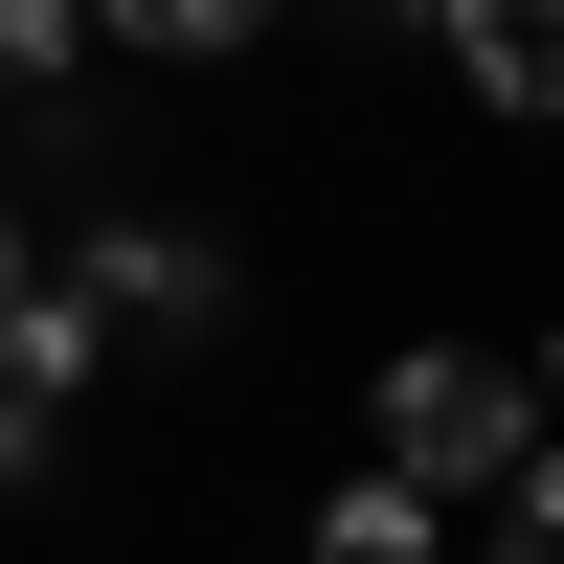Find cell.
I'll return each mask as SVG.
<instances>
[{"instance_id":"6da1fadb","label":"cell","mask_w":564,"mask_h":564,"mask_svg":"<svg viewBox=\"0 0 564 564\" xmlns=\"http://www.w3.org/2000/svg\"><path fill=\"white\" fill-rule=\"evenodd\" d=\"M542 452V384L497 339H406L384 384H361V475H406V497H475V475H520Z\"/></svg>"},{"instance_id":"7a4b0ae2","label":"cell","mask_w":564,"mask_h":564,"mask_svg":"<svg viewBox=\"0 0 564 564\" xmlns=\"http://www.w3.org/2000/svg\"><path fill=\"white\" fill-rule=\"evenodd\" d=\"M90 361H113V339H90V294H68V271H0V497H23L45 475V452H68V406H90Z\"/></svg>"},{"instance_id":"3957f363","label":"cell","mask_w":564,"mask_h":564,"mask_svg":"<svg viewBox=\"0 0 564 564\" xmlns=\"http://www.w3.org/2000/svg\"><path fill=\"white\" fill-rule=\"evenodd\" d=\"M90 339H226V249L204 226H90Z\"/></svg>"},{"instance_id":"277c9868","label":"cell","mask_w":564,"mask_h":564,"mask_svg":"<svg viewBox=\"0 0 564 564\" xmlns=\"http://www.w3.org/2000/svg\"><path fill=\"white\" fill-rule=\"evenodd\" d=\"M542 68H564V0H452V90L475 113H542Z\"/></svg>"},{"instance_id":"5b68a950","label":"cell","mask_w":564,"mask_h":564,"mask_svg":"<svg viewBox=\"0 0 564 564\" xmlns=\"http://www.w3.org/2000/svg\"><path fill=\"white\" fill-rule=\"evenodd\" d=\"M90 45H159V68H226V45H271V0H90Z\"/></svg>"},{"instance_id":"8992f818","label":"cell","mask_w":564,"mask_h":564,"mask_svg":"<svg viewBox=\"0 0 564 564\" xmlns=\"http://www.w3.org/2000/svg\"><path fill=\"white\" fill-rule=\"evenodd\" d=\"M294 564H430V497H406V475H339V497H316V542Z\"/></svg>"},{"instance_id":"52a82bcc","label":"cell","mask_w":564,"mask_h":564,"mask_svg":"<svg viewBox=\"0 0 564 564\" xmlns=\"http://www.w3.org/2000/svg\"><path fill=\"white\" fill-rule=\"evenodd\" d=\"M68 68H90V0H0V113H68Z\"/></svg>"},{"instance_id":"ba28073f","label":"cell","mask_w":564,"mask_h":564,"mask_svg":"<svg viewBox=\"0 0 564 564\" xmlns=\"http://www.w3.org/2000/svg\"><path fill=\"white\" fill-rule=\"evenodd\" d=\"M0 271H23V204H0Z\"/></svg>"}]
</instances>
